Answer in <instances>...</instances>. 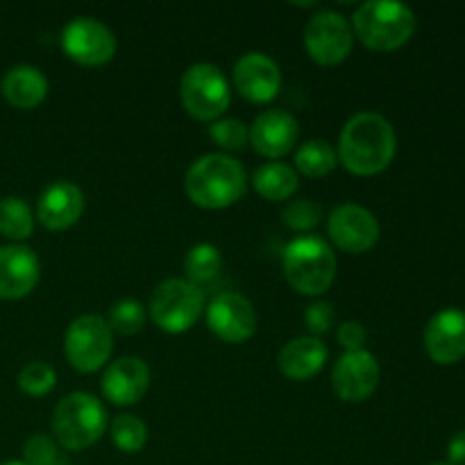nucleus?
Listing matches in <instances>:
<instances>
[{
    "label": "nucleus",
    "instance_id": "1",
    "mask_svg": "<svg viewBox=\"0 0 465 465\" xmlns=\"http://www.w3.org/2000/svg\"><path fill=\"white\" fill-rule=\"evenodd\" d=\"M398 153V136L389 118L377 112H359L339 134V163L357 177L384 173Z\"/></svg>",
    "mask_w": 465,
    "mask_h": 465
},
{
    "label": "nucleus",
    "instance_id": "2",
    "mask_svg": "<svg viewBox=\"0 0 465 465\" xmlns=\"http://www.w3.org/2000/svg\"><path fill=\"white\" fill-rule=\"evenodd\" d=\"M184 191L203 209H227L248 191V175L239 159L225 153H209L195 159L184 177Z\"/></svg>",
    "mask_w": 465,
    "mask_h": 465
},
{
    "label": "nucleus",
    "instance_id": "3",
    "mask_svg": "<svg viewBox=\"0 0 465 465\" xmlns=\"http://www.w3.org/2000/svg\"><path fill=\"white\" fill-rule=\"evenodd\" d=\"M352 32L366 48L393 53L407 45L416 32V14L404 3L368 0L352 14Z\"/></svg>",
    "mask_w": 465,
    "mask_h": 465
},
{
    "label": "nucleus",
    "instance_id": "4",
    "mask_svg": "<svg viewBox=\"0 0 465 465\" xmlns=\"http://www.w3.org/2000/svg\"><path fill=\"white\" fill-rule=\"evenodd\" d=\"M336 254L325 239L316 234L298 236L282 252L286 282L300 295H322L336 280Z\"/></svg>",
    "mask_w": 465,
    "mask_h": 465
},
{
    "label": "nucleus",
    "instance_id": "5",
    "mask_svg": "<svg viewBox=\"0 0 465 465\" xmlns=\"http://www.w3.org/2000/svg\"><path fill=\"white\" fill-rule=\"evenodd\" d=\"M107 430V409L95 395L75 393L57 402L53 413V436L62 450L82 452L98 443Z\"/></svg>",
    "mask_w": 465,
    "mask_h": 465
},
{
    "label": "nucleus",
    "instance_id": "6",
    "mask_svg": "<svg viewBox=\"0 0 465 465\" xmlns=\"http://www.w3.org/2000/svg\"><path fill=\"white\" fill-rule=\"evenodd\" d=\"M204 291L186 277H168L154 289L150 318L166 334H186L204 313Z\"/></svg>",
    "mask_w": 465,
    "mask_h": 465
},
{
    "label": "nucleus",
    "instance_id": "7",
    "mask_svg": "<svg viewBox=\"0 0 465 465\" xmlns=\"http://www.w3.org/2000/svg\"><path fill=\"white\" fill-rule=\"evenodd\" d=\"M180 100L191 118L212 125L230 107V80L213 64H193L182 73Z\"/></svg>",
    "mask_w": 465,
    "mask_h": 465
},
{
    "label": "nucleus",
    "instance_id": "8",
    "mask_svg": "<svg viewBox=\"0 0 465 465\" xmlns=\"http://www.w3.org/2000/svg\"><path fill=\"white\" fill-rule=\"evenodd\" d=\"M114 350V331L103 316L84 313L68 325L64 334V354L82 375L104 368Z\"/></svg>",
    "mask_w": 465,
    "mask_h": 465
},
{
    "label": "nucleus",
    "instance_id": "9",
    "mask_svg": "<svg viewBox=\"0 0 465 465\" xmlns=\"http://www.w3.org/2000/svg\"><path fill=\"white\" fill-rule=\"evenodd\" d=\"M59 44H62L64 54L71 62L86 68H98L109 64L118 48L114 32L94 16L71 18L62 27Z\"/></svg>",
    "mask_w": 465,
    "mask_h": 465
},
{
    "label": "nucleus",
    "instance_id": "10",
    "mask_svg": "<svg viewBox=\"0 0 465 465\" xmlns=\"http://www.w3.org/2000/svg\"><path fill=\"white\" fill-rule=\"evenodd\" d=\"M354 32L348 18L334 9H321L304 25V48L321 66H339L350 57Z\"/></svg>",
    "mask_w": 465,
    "mask_h": 465
},
{
    "label": "nucleus",
    "instance_id": "11",
    "mask_svg": "<svg viewBox=\"0 0 465 465\" xmlns=\"http://www.w3.org/2000/svg\"><path fill=\"white\" fill-rule=\"evenodd\" d=\"M207 327L213 336L223 343L241 345L250 341L257 331V312L252 302L241 293H218L212 302L204 307Z\"/></svg>",
    "mask_w": 465,
    "mask_h": 465
},
{
    "label": "nucleus",
    "instance_id": "12",
    "mask_svg": "<svg viewBox=\"0 0 465 465\" xmlns=\"http://www.w3.org/2000/svg\"><path fill=\"white\" fill-rule=\"evenodd\" d=\"M380 361L366 348L357 352H345L336 359L331 368V389L336 398L348 404L366 402L380 386Z\"/></svg>",
    "mask_w": 465,
    "mask_h": 465
},
{
    "label": "nucleus",
    "instance_id": "13",
    "mask_svg": "<svg viewBox=\"0 0 465 465\" xmlns=\"http://www.w3.org/2000/svg\"><path fill=\"white\" fill-rule=\"evenodd\" d=\"M380 221L361 204H341L327 218V234L331 243L348 254H363L380 241Z\"/></svg>",
    "mask_w": 465,
    "mask_h": 465
},
{
    "label": "nucleus",
    "instance_id": "14",
    "mask_svg": "<svg viewBox=\"0 0 465 465\" xmlns=\"http://www.w3.org/2000/svg\"><path fill=\"white\" fill-rule=\"evenodd\" d=\"M232 82L245 100L254 104H266L280 94L282 71L275 59L252 50V53H245L236 59Z\"/></svg>",
    "mask_w": 465,
    "mask_h": 465
},
{
    "label": "nucleus",
    "instance_id": "15",
    "mask_svg": "<svg viewBox=\"0 0 465 465\" xmlns=\"http://www.w3.org/2000/svg\"><path fill=\"white\" fill-rule=\"evenodd\" d=\"M300 125L286 109H266L250 125V143L254 153L271 162H280L298 145Z\"/></svg>",
    "mask_w": 465,
    "mask_h": 465
},
{
    "label": "nucleus",
    "instance_id": "16",
    "mask_svg": "<svg viewBox=\"0 0 465 465\" xmlns=\"http://www.w3.org/2000/svg\"><path fill=\"white\" fill-rule=\"evenodd\" d=\"M425 350L439 366H454L465 357V312L459 307L440 309L425 327Z\"/></svg>",
    "mask_w": 465,
    "mask_h": 465
},
{
    "label": "nucleus",
    "instance_id": "17",
    "mask_svg": "<svg viewBox=\"0 0 465 465\" xmlns=\"http://www.w3.org/2000/svg\"><path fill=\"white\" fill-rule=\"evenodd\" d=\"M150 389V368L139 357H121L109 363L100 380L104 400L116 407H134Z\"/></svg>",
    "mask_w": 465,
    "mask_h": 465
},
{
    "label": "nucleus",
    "instance_id": "18",
    "mask_svg": "<svg viewBox=\"0 0 465 465\" xmlns=\"http://www.w3.org/2000/svg\"><path fill=\"white\" fill-rule=\"evenodd\" d=\"M84 213V193L68 180H57L41 191L36 200V221L50 232H64Z\"/></svg>",
    "mask_w": 465,
    "mask_h": 465
},
{
    "label": "nucleus",
    "instance_id": "19",
    "mask_svg": "<svg viewBox=\"0 0 465 465\" xmlns=\"http://www.w3.org/2000/svg\"><path fill=\"white\" fill-rule=\"evenodd\" d=\"M41 266L35 250L25 245H0V300H21L39 284Z\"/></svg>",
    "mask_w": 465,
    "mask_h": 465
},
{
    "label": "nucleus",
    "instance_id": "20",
    "mask_svg": "<svg viewBox=\"0 0 465 465\" xmlns=\"http://www.w3.org/2000/svg\"><path fill=\"white\" fill-rule=\"evenodd\" d=\"M327 352L325 343L316 336H298V339L289 341L284 348L277 354V366L284 377L293 381H307L313 380L318 372L325 368Z\"/></svg>",
    "mask_w": 465,
    "mask_h": 465
},
{
    "label": "nucleus",
    "instance_id": "21",
    "mask_svg": "<svg viewBox=\"0 0 465 465\" xmlns=\"http://www.w3.org/2000/svg\"><path fill=\"white\" fill-rule=\"evenodd\" d=\"M0 91L12 107L35 109L48 95V80L36 66L21 64V66H14L5 73Z\"/></svg>",
    "mask_w": 465,
    "mask_h": 465
},
{
    "label": "nucleus",
    "instance_id": "22",
    "mask_svg": "<svg viewBox=\"0 0 465 465\" xmlns=\"http://www.w3.org/2000/svg\"><path fill=\"white\" fill-rule=\"evenodd\" d=\"M252 186L268 203H286L300 186V175L284 162H266L254 171Z\"/></svg>",
    "mask_w": 465,
    "mask_h": 465
},
{
    "label": "nucleus",
    "instance_id": "23",
    "mask_svg": "<svg viewBox=\"0 0 465 465\" xmlns=\"http://www.w3.org/2000/svg\"><path fill=\"white\" fill-rule=\"evenodd\" d=\"M339 166L336 148L325 139H309L295 150V171L312 180H322Z\"/></svg>",
    "mask_w": 465,
    "mask_h": 465
},
{
    "label": "nucleus",
    "instance_id": "24",
    "mask_svg": "<svg viewBox=\"0 0 465 465\" xmlns=\"http://www.w3.org/2000/svg\"><path fill=\"white\" fill-rule=\"evenodd\" d=\"M35 213L30 204L16 195L0 198V234L12 241L30 239L35 232Z\"/></svg>",
    "mask_w": 465,
    "mask_h": 465
},
{
    "label": "nucleus",
    "instance_id": "25",
    "mask_svg": "<svg viewBox=\"0 0 465 465\" xmlns=\"http://www.w3.org/2000/svg\"><path fill=\"white\" fill-rule=\"evenodd\" d=\"M221 268H223V254L216 245L198 243L186 252L184 272H186V280H189L191 284L195 286L207 284V282H212L213 277L221 272Z\"/></svg>",
    "mask_w": 465,
    "mask_h": 465
},
{
    "label": "nucleus",
    "instance_id": "26",
    "mask_svg": "<svg viewBox=\"0 0 465 465\" xmlns=\"http://www.w3.org/2000/svg\"><path fill=\"white\" fill-rule=\"evenodd\" d=\"M109 434H112L114 448L125 454L141 452L148 443V427L141 418L132 416V413H121L118 418H114Z\"/></svg>",
    "mask_w": 465,
    "mask_h": 465
},
{
    "label": "nucleus",
    "instance_id": "27",
    "mask_svg": "<svg viewBox=\"0 0 465 465\" xmlns=\"http://www.w3.org/2000/svg\"><path fill=\"white\" fill-rule=\"evenodd\" d=\"M107 325L121 336H134L145 327V307L134 298H123L109 309Z\"/></svg>",
    "mask_w": 465,
    "mask_h": 465
},
{
    "label": "nucleus",
    "instance_id": "28",
    "mask_svg": "<svg viewBox=\"0 0 465 465\" xmlns=\"http://www.w3.org/2000/svg\"><path fill=\"white\" fill-rule=\"evenodd\" d=\"M209 139L227 153H239L250 143V127L239 118H218L209 125Z\"/></svg>",
    "mask_w": 465,
    "mask_h": 465
},
{
    "label": "nucleus",
    "instance_id": "29",
    "mask_svg": "<svg viewBox=\"0 0 465 465\" xmlns=\"http://www.w3.org/2000/svg\"><path fill=\"white\" fill-rule=\"evenodd\" d=\"M57 384V372L44 361H32L18 372V389L30 398H44Z\"/></svg>",
    "mask_w": 465,
    "mask_h": 465
},
{
    "label": "nucleus",
    "instance_id": "30",
    "mask_svg": "<svg viewBox=\"0 0 465 465\" xmlns=\"http://www.w3.org/2000/svg\"><path fill=\"white\" fill-rule=\"evenodd\" d=\"M23 463L27 465H68L62 445L48 434H35L23 445Z\"/></svg>",
    "mask_w": 465,
    "mask_h": 465
},
{
    "label": "nucleus",
    "instance_id": "31",
    "mask_svg": "<svg viewBox=\"0 0 465 465\" xmlns=\"http://www.w3.org/2000/svg\"><path fill=\"white\" fill-rule=\"evenodd\" d=\"M282 221L293 232H312L322 223V207L313 200H291L282 212Z\"/></svg>",
    "mask_w": 465,
    "mask_h": 465
},
{
    "label": "nucleus",
    "instance_id": "32",
    "mask_svg": "<svg viewBox=\"0 0 465 465\" xmlns=\"http://www.w3.org/2000/svg\"><path fill=\"white\" fill-rule=\"evenodd\" d=\"M304 325L309 327L312 336H322L327 331H331V327L336 325V312L330 302L325 300H318V302L309 304L307 312H304Z\"/></svg>",
    "mask_w": 465,
    "mask_h": 465
},
{
    "label": "nucleus",
    "instance_id": "33",
    "mask_svg": "<svg viewBox=\"0 0 465 465\" xmlns=\"http://www.w3.org/2000/svg\"><path fill=\"white\" fill-rule=\"evenodd\" d=\"M336 339L343 345L345 352H357V350H363V345L368 341L366 327L359 321H345L341 322L339 331H336Z\"/></svg>",
    "mask_w": 465,
    "mask_h": 465
},
{
    "label": "nucleus",
    "instance_id": "34",
    "mask_svg": "<svg viewBox=\"0 0 465 465\" xmlns=\"http://www.w3.org/2000/svg\"><path fill=\"white\" fill-rule=\"evenodd\" d=\"M448 463L465 465V430L457 431L448 443Z\"/></svg>",
    "mask_w": 465,
    "mask_h": 465
},
{
    "label": "nucleus",
    "instance_id": "35",
    "mask_svg": "<svg viewBox=\"0 0 465 465\" xmlns=\"http://www.w3.org/2000/svg\"><path fill=\"white\" fill-rule=\"evenodd\" d=\"M3 465H27V463H23V461H7V463H3Z\"/></svg>",
    "mask_w": 465,
    "mask_h": 465
},
{
    "label": "nucleus",
    "instance_id": "36",
    "mask_svg": "<svg viewBox=\"0 0 465 465\" xmlns=\"http://www.w3.org/2000/svg\"><path fill=\"white\" fill-rule=\"evenodd\" d=\"M431 465H450V463H431Z\"/></svg>",
    "mask_w": 465,
    "mask_h": 465
}]
</instances>
